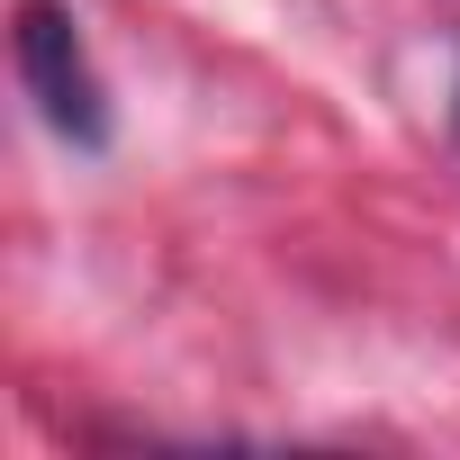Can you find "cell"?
<instances>
[{"label": "cell", "mask_w": 460, "mask_h": 460, "mask_svg": "<svg viewBox=\"0 0 460 460\" xmlns=\"http://www.w3.org/2000/svg\"><path fill=\"white\" fill-rule=\"evenodd\" d=\"M10 55H19V82H28L37 118H46L64 145L100 154V145H109V91H100V64H91V46H82V19L64 10V0H19Z\"/></svg>", "instance_id": "1"}]
</instances>
